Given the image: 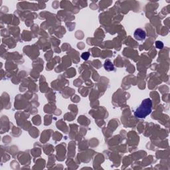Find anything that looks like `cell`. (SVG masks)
Returning <instances> with one entry per match:
<instances>
[{"mask_svg":"<svg viewBox=\"0 0 170 170\" xmlns=\"http://www.w3.org/2000/svg\"><path fill=\"white\" fill-rule=\"evenodd\" d=\"M152 102L150 98H146L142 102L134 112V116L138 118H144L152 112Z\"/></svg>","mask_w":170,"mask_h":170,"instance_id":"6da1fadb","label":"cell"},{"mask_svg":"<svg viewBox=\"0 0 170 170\" xmlns=\"http://www.w3.org/2000/svg\"><path fill=\"white\" fill-rule=\"evenodd\" d=\"M146 33L142 29H137L134 33V37L138 41H143L146 39Z\"/></svg>","mask_w":170,"mask_h":170,"instance_id":"7a4b0ae2","label":"cell"},{"mask_svg":"<svg viewBox=\"0 0 170 170\" xmlns=\"http://www.w3.org/2000/svg\"><path fill=\"white\" fill-rule=\"evenodd\" d=\"M104 68L105 69L108 70V71H110V70H114V66L112 64V63L110 62V60H106L104 64Z\"/></svg>","mask_w":170,"mask_h":170,"instance_id":"3957f363","label":"cell"},{"mask_svg":"<svg viewBox=\"0 0 170 170\" xmlns=\"http://www.w3.org/2000/svg\"><path fill=\"white\" fill-rule=\"evenodd\" d=\"M156 46L158 48H162L164 47V44L162 41H157L156 43Z\"/></svg>","mask_w":170,"mask_h":170,"instance_id":"277c9868","label":"cell"},{"mask_svg":"<svg viewBox=\"0 0 170 170\" xmlns=\"http://www.w3.org/2000/svg\"><path fill=\"white\" fill-rule=\"evenodd\" d=\"M89 56H90V54L88 52H84L82 54V58H83L84 60H87Z\"/></svg>","mask_w":170,"mask_h":170,"instance_id":"5b68a950","label":"cell"}]
</instances>
